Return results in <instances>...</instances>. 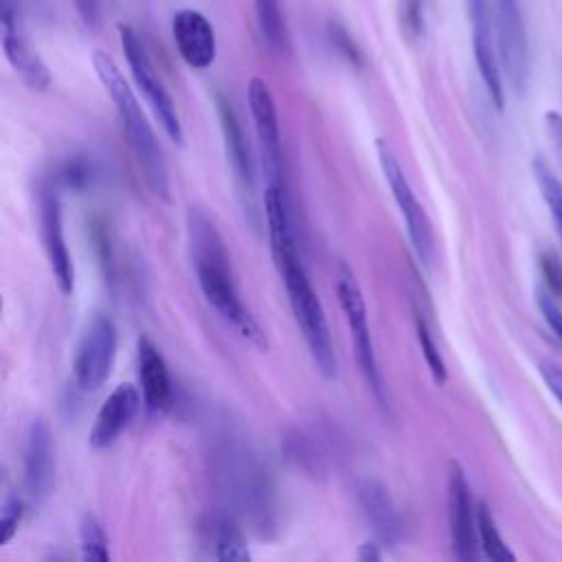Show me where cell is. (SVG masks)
Returning <instances> with one entry per match:
<instances>
[{
    "instance_id": "obj_1",
    "label": "cell",
    "mask_w": 562,
    "mask_h": 562,
    "mask_svg": "<svg viewBox=\"0 0 562 562\" xmlns=\"http://www.w3.org/2000/svg\"><path fill=\"white\" fill-rule=\"evenodd\" d=\"M187 239L193 272L206 303L228 321L248 342L257 349H268V338L257 318L244 305L237 277L231 263V252L220 235L215 222L202 209H189L187 213Z\"/></svg>"
},
{
    "instance_id": "obj_2",
    "label": "cell",
    "mask_w": 562,
    "mask_h": 562,
    "mask_svg": "<svg viewBox=\"0 0 562 562\" xmlns=\"http://www.w3.org/2000/svg\"><path fill=\"white\" fill-rule=\"evenodd\" d=\"M92 66L94 72L101 81V86L105 88V92L110 94L116 116L121 121V127L125 132L127 145L134 154V160L143 173L145 184L149 187V191L169 202V169H167V160L162 154V147L134 94V90L130 88V83L125 81V77L121 75L119 66L114 64V59L103 53V50H94L92 53Z\"/></svg>"
},
{
    "instance_id": "obj_3",
    "label": "cell",
    "mask_w": 562,
    "mask_h": 562,
    "mask_svg": "<svg viewBox=\"0 0 562 562\" xmlns=\"http://www.w3.org/2000/svg\"><path fill=\"white\" fill-rule=\"evenodd\" d=\"M274 263L283 279L290 310L294 314V321L301 329V336L307 345V351L318 373L323 378H336L338 360H336V349H334L331 331L327 325V316L318 294L312 288V281L301 261L299 248L288 250L281 257H274Z\"/></svg>"
},
{
    "instance_id": "obj_4",
    "label": "cell",
    "mask_w": 562,
    "mask_h": 562,
    "mask_svg": "<svg viewBox=\"0 0 562 562\" xmlns=\"http://www.w3.org/2000/svg\"><path fill=\"white\" fill-rule=\"evenodd\" d=\"M336 294H338V303H340V310L345 314V321H347V327H349V334L353 340L356 360H358L362 380L369 386L375 402L380 406H389L386 382H384V375L378 364L375 345H373V336H371V327H369L367 303H364V296H362L356 274L345 263H340L338 274H336Z\"/></svg>"
},
{
    "instance_id": "obj_5",
    "label": "cell",
    "mask_w": 562,
    "mask_h": 562,
    "mask_svg": "<svg viewBox=\"0 0 562 562\" xmlns=\"http://www.w3.org/2000/svg\"><path fill=\"white\" fill-rule=\"evenodd\" d=\"M375 154H378V162L382 169V176L391 189V195L397 204V211L402 215V222L406 226L411 246L415 250V257L422 266H430L432 257H435V235H432V224L424 211V206L419 204L393 147L384 140L378 138L375 143Z\"/></svg>"
},
{
    "instance_id": "obj_6",
    "label": "cell",
    "mask_w": 562,
    "mask_h": 562,
    "mask_svg": "<svg viewBox=\"0 0 562 562\" xmlns=\"http://www.w3.org/2000/svg\"><path fill=\"white\" fill-rule=\"evenodd\" d=\"M119 37H121V46H123V55L127 59L130 72L136 81V88L145 97L147 105L151 108L156 121L160 123V127L165 130L169 140L176 143V145H182L184 143V132H182L178 110H176L173 99L169 97L165 83L160 81V77H158L149 55H147L145 44L140 42L138 33L127 24L119 26Z\"/></svg>"
},
{
    "instance_id": "obj_7",
    "label": "cell",
    "mask_w": 562,
    "mask_h": 562,
    "mask_svg": "<svg viewBox=\"0 0 562 562\" xmlns=\"http://www.w3.org/2000/svg\"><path fill=\"white\" fill-rule=\"evenodd\" d=\"M220 476L228 490L226 494L261 531L272 514V485L268 472L257 463L252 454L244 450H228L222 457Z\"/></svg>"
},
{
    "instance_id": "obj_8",
    "label": "cell",
    "mask_w": 562,
    "mask_h": 562,
    "mask_svg": "<svg viewBox=\"0 0 562 562\" xmlns=\"http://www.w3.org/2000/svg\"><path fill=\"white\" fill-rule=\"evenodd\" d=\"M119 347V331L110 316L94 314L75 347L72 380L81 391H97L112 373Z\"/></svg>"
},
{
    "instance_id": "obj_9",
    "label": "cell",
    "mask_w": 562,
    "mask_h": 562,
    "mask_svg": "<svg viewBox=\"0 0 562 562\" xmlns=\"http://www.w3.org/2000/svg\"><path fill=\"white\" fill-rule=\"evenodd\" d=\"M494 37L501 66L516 90L529 79V42L520 0H494Z\"/></svg>"
},
{
    "instance_id": "obj_10",
    "label": "cell",
    "mask_w": 562,
    "mask_h": 562,
    "mask_svg": "<svg viewBox=\"0 0 562 562\" xmlns=\"http://www.w3.org/2000/svg\"><path fill=\"white\" fill-rule=\"evenodd\" d=\"M248 108L250 119L255 125V136L259 145L261 156V169L268 178V182H281V169H283V156H281V130H279V114L274 105V97L268 88V83L259 77H252L248 81Z\"/></svg>"
},
{
    "instance_id": "obj_11",
    "label": "cell",
    "mask_w": 562,
    "mask_h": 562,
    "mask_svg": "<svg viewBox=\"0 0 562 562\" xmlns=\"http://www.w3.org/2000/svg\"><path fill=\"white\" fill-rule=\"evenodd\" d=\"M40 235L44 244V252L55 277V283L61 294H72L75 290V266L70 250L64 237V217L59 193L53 184L42 187L40 191Z\"/></svg>"
},
{
    "instance_id": "obj_12",
    "label": "cell",
    "mask_w": 562,
    "mask_h": 562,
    "mask_svg": "<svg viewBox=\"0 0 562 562\" xmlns=\"http://www.w3.org/2000/svg\"><path fill=\"white\" fill-rule=\"evenodd\" d=\"M448 525H450V542L452 553L459 560H474L476 558V507L472 503L470 485L465 472L459 461L448 463Z\"/></svg>"
},
{
    "instance_id": "obj_13",
    "label": "cell",
    "mask_w": 562,
    "mask_h": 562,
    "mask_svg": "<svg viewBox=\"0 0 562 562\" xmlns=\"http://www.w3.org/2000/svg\"><path fill=\"white\" fill-rule=\"evenodd\" d=\"M55 441L48 424L42 417H35L24 437L22 452V474L26 496L35 503H42L55 485Z\"/></svg>"
},
{
    "instance_id": "obj_14",
    "label": "cell",
    "mask_w": 562,
    "mask_h": 562,
    "mask_svg": "<svg viewBox=\"0 0 562 562\" xmlns=\"http://www.w3.org/2000/svg\"><path fill=\"white\" fill-rule=\"evenodd\" d=\"M468 13L472 24V50L476 59L479 75L490 92L492 103L503 110L505 108V88H503V66L496 50V37L490 15L487 0H468Z\"/></svg>"
},
{
    "instance_id": "obj_15",
    "label": "cell",
    "mask_w": 562,
    "mask_h": 562,
    "mask_svg": "<svg viewBox=\"0 0 562 562\" xmlns=\"http://www.w3.org/2000/svg\"><path fill=\"white\" fill-rule=\"evenodd\" d=\"M136 378L145 411L151 417L167 415L173 404L171 375L160 349L147 336H140L136 342Z\"/></svg>"
},
{
    "instance_id": "obj_16",
    "label": "cell",
    "mask_w": 562,
    "mask_h": 562,
    "mask_svg": "<svg viewBox=\"0 0 562 562\" xmlns=\"http://www.w3.org/2000/svg\"><path fill=\"white\" fill-rule=\"evenodd\" d=\"M356 501L378 542L395 547L404 538V520L400 507L382 481L360 479L356 483Z\"/></svg>"
},
{
    "instance_id": "obj_17",
    "label": "cell",
    "mask_w": 562,
    "mask_h": 562,
    "mask_svg": "<svg viewBox=\"0 0 562 562\" xmlns=\"http://www.w3.org/2000/svg\"><path fill=\"white\" fill-rule=\"evenodd\" d=\"M0 22H2V48L11 68L20 75V79L31 90H37V92L46 90L50 86V72L44 59L40 57V53L29 42L20 22V11H0Z\"/></svg>"
},
{
    "instance_id": "obj_18",
    "label": "cell",
    "mask_w": 562,
    "mask_h": 562,
    "mask_svg": "<svg viewBox=\"0 0 562 562\" xmlns=\"http://www.w3.org/2000/svg\"><path fill=\"white\" fill-rule=\"evenodd\" d=\"M140 404H143V395L136 391L134 384L114 386L94 415L88 443L94 450L110 448L123 435V430L132 424Z\"/></svg>"
},
{
    "instance_id": "obj_19",
    "label": "cell",
    "mask_w": 562,
    "mask_h": 562,
    "mask_svg": "<svg viewBox=\"0 0 562 562\" xmlns=\"http://www.w3.org/2000/svg\"><path fill=\"white\" fill-rule=\"evenodd\" d=\"M171 35L176 48L187 66L204 70L215 61L217 42L213 24L195 9H182L171 20Z\"/></svg>"
},
{
    "instance_id": "obj_20",
    "label": "cell",
    "mask_w": 562,
    "mask_h": 562,
    "mask_svg": "<svg viewBox=\"0 0 562 562\" xmlns=\"http://www.w3.org/2000/svg\"><path fill=\"white\" fill-rule=\"evenodd\" d=\"M217 116H220V127H222V136H224L228 165H231L241 191L250 193L252 182H255L252 154H250L248 140L244 136V130L239 125V119H237L231 101H226L224 97H217Z\"/></svg>"
},
{
    "instance_id": "obj_21",
    "label": "cell",
    "mask_w": 562,
    "mask_h": 562,
    "mask_svg": "<svg viewBox=\"0 0 562 562\" xmlns=\"http://www.w3.org/2000/svg\"><path fill=\"white\" fill-rule=\"evenodd\" d=\"M211 542L217 560H250L246 536L231 516H217L211 522Z\"/></svg>"
},
{
    "instance_id": "obj_22",
    "label": "cell",
    "mask_w": 562,
    "mask_h": 562,
    "mask_svg": "<svg viewBox=\"0 0 562 562\" xmlns=\"http://www.w3.org/2000/svg\"><path fill=\"white\" fill-rule=\"evenodd\" d=\"M255 13H257V24H259L261 37L266 40L268 48L279 55L288 53L290 37H288L281 0H255Z\"/></svg>"
},
{
    "instance_id": "obj_23",
    "label": "cell",
    "mask_w": 562,
    "mask_h": 562,
    "mask_svg": "<svg viewBox=\"0 0 562 562\" xmlns=\"http://www.w3.org/2000/svg\"><path fill=\"white\" fill-rule=\"evenodd\" d=\"M476 533H479V544L490 560H496V562L516 560L512 549L505 544V540L494 522V516L485 503L476 505Z\"/></svg>"
},
{
    "instance_id": "obj_24",
    "label": "cell",
    "mask_w": 562,
    "mask_h": 562,
    "mask_svg": "<svg viewBox=\"0 0 562 562\" xmlns=\"http://www.w3.org/2000/svg\"><path fill=\"white\" fill-rule=\"evenodd\" d=\"M79 547H81V558L90 562H108L110 560V540L108 533L101 525V520L86 512L79 518Z\"/></svg>"
},
{
    "instance_id": "obj_25",
    "label": "cell",
    "mask_w": 562,
    "mask_h": 562,
    "mask_svg": "<svg viewBox=\"0 0 562 562\" xmlns=\"http://www.w3.org/2000/svg\"><path fill=\"white\" fill-rule=\"evenodd\" d=\"M99 178V169L97 165L86 158V156H72V158H66L57 169H55V176L50 180V184L55 189L59 187H66V189H86L90 187L94 180Z\"/></svg>"
},
{
    "instance_id": "obj_26",
    "label": "cell",
    "mask_w": 562,
    "mask_h": 562,
    "mask_svg": "<svg viewBox=\"0 0 562 562\" xmlns=\"http://www.w3.org/2000/svg\"><path fill=\"white\" fill-rule=\"evenodd\" d=\"M415 334H417V342H419V349H422V356L428 364V371L432 375V380L437 384H443L448 380V369H446V362H443V356L439 351V345L435 342L426 321L417 314L415 316Z\"/></svg>"
},
{
    "instance_id": "obj_27",
    "label": "cell",
    "mask_w": 562,
    "mask_h": 562,
    "mask_svg": "<svg viewBox=\"0 0 562 562\" xmlns=\"http://www.w3.org/2000/svg\"><path fill=\"white\" fill-rule=\"evenodd\" d=\"M26 512V503L22 496L18 494H9L2 503V514H0V547H4L15 533L18 527L24 518Z\"/></svg>"
},
{
    "instance_id": "obj_28",
    "label": "cell",
    "mask_w": 562,
    "mask_h": 562,
    "mask_svg": "<svg viewBox=\"0 0 562 562\" xmlns=\"http://www.w3.org/2000/svg\"><path fill=\"white\" fill-rule=\"evenodd\" d=\"M538 296V307L547 321V325L551 327V331L562 340V310L560 305L555 303V294L547 292V290H538L536 292Z\"/></svg>"
},
{
    "instance_id": "obj_29",
    "label": "cell",
    "mask_w": 562,
    "mask_h": 562,
    "mask_svg": "<svg viewBox=\"0 0 562 562\" xmlns=\"http://www.w3.org/2000/svg\"><path fill=\"white\" fill-rule=\"evenodd\" d=\"M540 270L549 285V292L555 296H562V263L553 255L544 252L540 255Z\"/></svg>"
},
{
    "instance_id": "obj_30",
    "label": "cell",
    "mask_w": 562,
    "mask_h": 562,
    "mask_svg": "<svg viewBox=\"0 0 562 562\" xmlns=\"http://www.w3.org/2000/svg\"><path fill=\"white\" fill-rule=\"evenodd\" d=\"M329 40H331V44L336 46V50H338L345 59H349V61H360V53H358L356 44L351 42V37L347 35V31H345L342 26L329 24Z\"/></svg>"
},
{
    "instance_id": "obj_31",
    "label": "cell",
    "mask_w": 562,
    "mask_h": 562,
    "mask_svg": "<svg viewBox=\"0 0 562 562\" xmlns=\"http://www.w3.org/2000/svg\"><path fill=\"white\" fill-rule=\"evenodd\" d=\"M424 0H402V20L411 33H419L424 26Z\"/></svg>"
},
{
    "instance_id": "obj_32",
    "label": "cell",
    "mask_w": 562,
    "mask_h": 562,
    "mask_svg": "<svg viewBox=\"0 0 562 562\" xmlns=\"http://www.w3.org/2000/svg\"><path fill=\"white\" fill-rule=\"evenodd\" d=\"M540 375L544 380V384L549 386V391L558 397V402L562 404V367L555 362H540Z\"/></svg>"
},
{
    "instance_id": "obj_33",
    "label": "cell",
    "mask_w": 562,
    "mask_h": 562,
    "mask_svg": "<svg viewBox=\"0 0 562 562\" xmlns=\"http://www.w3.org/2000/svg\"><path fill=\"white\" fill-rule=\"evenodd\" d=\"M75 9L86 26H97L101 13V0H72Z\"/></svg>"
},
{
    "instance_id": "obj_34",
    "label": "cell",
    "mask_w": 562,
    "mask_h": 562,
    "mask_svg": "<svg viewBox=\"0 0 562 562\" xmlns=\"http://www.w3.org/2000/svg\"><path fill=\"white\" fill-rule=\"evenodd\" d=\"M544 125H547V132H549V136L553 140V145H555V151H558V156L562 160V114L555 112V110H549L544 114Z\"/></svg>"
},
{
    "instance_id": "obj_35",
    "label": "cell",
    "mask_w": 562,
    "mask_h": 562,
    "mask_svg": "<svg viewBox=\"0 0 562 562\" xmlns=\"http://www.w3.org/2000/svg\"><path fill=\"white\" fill-rule=\"evenodd\" d=\"M358 560H360V562H378V560H382L380 544H378V542H364V544H360V549H358Z\"/></svg>"
}]
</instances>
